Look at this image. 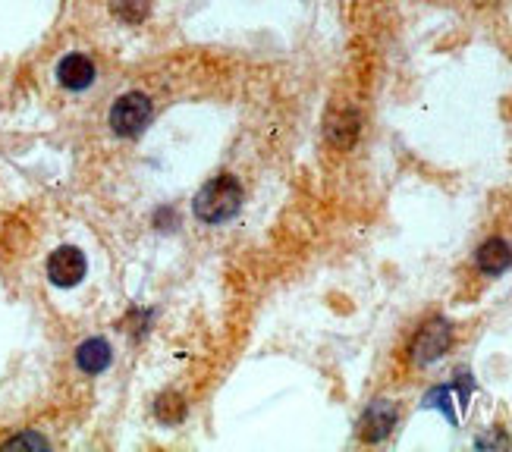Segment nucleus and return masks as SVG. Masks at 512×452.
Returning a JSON list of instances; mask_svg holds the SVG:
<instances>
[{
    "instance_id": "10",
    "label": "nucleus",
    "mask_w": 512,
    "mask_h": 452,
    "mask_svg": "<svg viewBox=\"0 0 512 452\" xmlns=\"http://www.w3.org/2000/svg\"><path fill=\"white\" fill-rule=\"evenodd\" d=\"M425 409H440L447 421L456 424V409H453V387H437L425 396Z\"/></svg>"
},
{
    "instance_id": "8",
    "label": "nucleus",
    "mask_w": 512,
    "mask_h": 452,
    "mask_svg": "<svg viewBox=\"0 0 512 452\" xmlns=\"http://www.w3.org/2000/svg\"><path fill=\"white\" fill-rule=\"evenodd\" d=\"M110 358H114V352H110L107 339H85V343L79 346V352H76V361H79V368L85 374H101V371H107Z\"/></svg>"
},
{
    "instance_id": "7",
    "label": "nucleus",
    "mask_w": 512,
    "mask_h": 452,
    "mask_svg": "<svg viewBox=\"0 0 512 452\" xmlns=\"http://www.w3.org/2000/svg\"><path fill=\"white\" fill-rule=\"evenodd\" d=\"M512 267V245L500 236L487 239L481 248H478V270L487 277H500L503 270Z\"/></svg>"
},
{
    "instance_id": "12",
    "label": "nucleus",
    "mask_w": 512,
    "mask_h": 452,
    "mask_svg": "<svg viewBox=\"0 0 512 452\" xmlns=\"http://www.w3.org/2000/svg\"><path fill=\"white\" fill-rule=\"evenodd\" d=\"M16 446H38L41 449V446H48V443H44L41 437H16V440L7 443V449H16Z\"/></svg>"
},
{
    "instance_id": "2",
    "label": "nucleus",
    "mask_w": 512,
    "mask_h": 452,
    "mask_svg": "<svg viewBox=\"0 0 512 452\" xmlns=\"http://www.w3.org/2000/svg\"><path fill=\"white\" fill-rule=\"evenodd\" d=\"M151 120V101L139 92L123 95L114 107H110V126L117 135H139Z\"/></svg>"
},
{
    "instance_id": "11",
    "label": "nucleus",
    "mask_w": 512,
    "mask_h": 452,
    "mask_svg": "<svg viewBox=\"0 0 512 452\" xmlns=\"http://www.w3.org/2000/svg\"><path fill=\"white\" fill-rule=\"evenodd\" d=\"M158 418L167 424H180L186 418V402L180 396H164L158 402Z\"/></svg>"
},
{
    "instance_id": "4",
    "label": "nucleus",
    "mask_w": 512,
    "mask_h": 452,
    "mask_svg": "<svg viewBox=\"0 0 512 452\" xmlns=\"http://www.w3.org/2000/svg\"><path fill=\"white\" fill-rule=\"evenodd\" d=\"M396 405L390 399H377L368 405V412L362 415V440L365 443H384L390 434H393V427H396Z\"/></svg>"
},
{
    "instance_id": "5",
    "label": "nucleus",
    "mask_w": 512,
    "mask_h": 452,
    "mask_svg": "<svg viewBox=\"0 0 512 452\" xmlns=\"http://www.w3.org/2000/svg\"><path fill=\"white\" fill-rule=\"evenodd\" d=\"M48 277L57 286H76L85 277V255L73 245H63L48 258Z\"/></svg>"
},
{
    "instance_id": "3",
    "label": "nucleus",
    "mask_w": 512,
    "mask_h": 452,
    "mask_svg": "<svg viewBox=\"0 0 512 452\" xmlns=\"http://www.w3.org/2000/svg\"><path fill=\"white\" fill-rule=\"evenodd\" d=\"M453 343V327L437 318V321H428L425 327L418 330V336L412 339V361L415 365H431V361H437L443 352L450 349Z\"/></svg>"
},
{
    "instance_id": "9",
    "label": "nucleus",
    "mask_w": 512,
    "mask_h": 452,
    "mask_svg": "<svg viewBox=\"0 0 512 452\" xmlns=\"http://www.w3.org/2000/svg\"><path fill=\"white\" fill-rule=\"evenodd\" d=\"M148 10H151L148 0H114V13L123 22H129V26H139V22L148 16Z\"/></svg>"
},
{
    "instance_id": "6",
    "label": "nucleus",
    "mask_w": 512,
    "mask_h": 452,
    "mask_svg": "<svg viewBox=\"0 0 512 452\" xmlns=\"http://www.w3.org/2000/svg\"><path fill=\"white\" fill-rule=\"evenodd\" d=\"M57 79H60V85L70 88V92H82V88H88L95 82V63L82 54H70V57L60 60Z\"/></svg>"
},
{
    "instance_id": "1",
    "label": "nucleus",
    "mask_w": 512,
    "mask_h": 452,
    "mask_svg": "<svg viewBox=\"0 0 512 452\" xmlns=\"http://www.w3.org/2000/svg\"><path fill=\"white\" fill-rule=\"evenodd\" d=\"M242 205V186L236 176H217L195 195V217L205 223H224Z\"/></svg>"
}]
</instances>
